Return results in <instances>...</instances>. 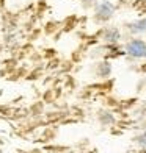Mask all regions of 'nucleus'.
<instances>
[{"label": "nucleus", "mask_w": 146, "mask_h": 153, "mask_svg": "<svg viewBox=\"0 0 146 153\" xmlns=\"http://www.w3.org/2000/svg\"><path fill=\"white\" fill-rule=\"evenodd\" d=\"M126 52L132 58H144L146 55V42L143 39H132L126 44Z\"/></svg>", "instance_id": "obj_1"}, {"label": "nucleus", "mask_w": 146, "mask_h": 153, "mask_svg": "<svg viewBox=\"0 0 146 153\" xmlns=\"http://www.w3.org/2000/svg\"><path fill=\"white\" fill-rule=\"evenodd\" d=\"M113 13H115V6L110 2H101L96 5V19L101 20V22L108 20L113 16Z\"/></svg>", "instance_id": "obj_2"}, {"label": "nucleus", "mask_w": 146, "mask_h": 153, "mask_svg": "<svg viewBox=\"0 0 146 153\" xmlns=\"http://www.w3.org/2000/svg\"><path fill=\"white\" fill-rule=\"evenodd\" d=\"M129 30L132 33H146V17L137 20V22L129 25Z\"/></svg>", "instance_id": "obj_3"}, {"label": "nucleus", "mask_w": 146, "mask_h": 153, "mask_svg": "<svg viewBox=\"0 0 146 153\" xmlns=\"http://www.w3.org/2000/svg\"><path fill=\"white\" fill-rule=\"evenodd\" d=\"M138 142H140V144H143V145H146V134H143V136H140V137H138Z\"/></svg>", "instance_id": "obj_4"}, {"label": "nucleus", "mask_w": 146, "mask_h": 153, "mask_svg": "<svg viewBox=\"0 0 146 153\" xmlns=\"http://www.w3.org/2000/svg\"><path fill=\"white\" fill-rule=\"evenodd\" d=\"M82 2H83V5H85V6H90V5H93L96 0H82Z\"/></svg>", "instance_id": "obj_5"}, {"label": "nucleus", "mask_w": 146, "mask_h": 153, "mask_svg": "<svg viewBox=\"0 0 146 153\" xmlns=\"http://www.w3.org/2000/svg\"><path fill=\"white\" fill-rule=\"evenodd\" d=\"M144 58H146V55H144Z\"/></svg>", "instance_id": "obj_6"}]
</instances>
